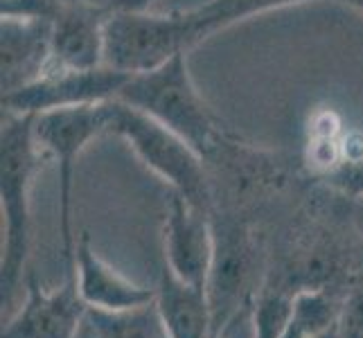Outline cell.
<instances>
[{
  "instance_id": "cell-1",
  "label": "cell",
  "mask_w": 363,
  "mask_h": 338,
  "mask_svg": "<svg viewBox=\"0 0 363 338\" xmlns=\"http://www.w3.org/2000/svg\"><path fill=\"white\" fill-rule=\"evenodd\" d=\"M48 160H52V156L43 152L34 137V116L3 113V131H0V203L5 217V242L0 259L3 307L11 303L23 280L32 240L30 192L34 179L39 176Z\"/></svg>"
},
{
  "instance_id": "cell-18",
  "label": "cell",
  "mask_w": 363,
  "mask_h": 338,
  "mask_svg": "<svg viewBox=\"0 0 363 338\" xmlns=\"http://www.w3.org/2000/svg\"><path fill=\"white\" fill-rule=\"evenodd\" d=\"M294 293L280 284L267 286L255 303V338H282L291 314Z\"/></svg>"
},
{
  "instance_id": "cell-4",
  "label": "cell",
  "mask_w": 363,
  "mask_h": 338,
  "mask_svg": "<svg viewBox=\"0 0 363 338\" xmlns=\"http://www.w3.org/2000/svg\"><path fill=\"white\" fill-rule=\"evenodd\" d=\"M201 41L206 39L190 11H111L104 28V66L129 74L149 72Z\"/></svg>"
},
{
  "instance_id": "cell-7",
  "label": "cell",
  "mask_w": 363,
  "mask_h": 338,
  "mask_svg": "<svg viewBox=\"0 0 363 338\" xmlns=\"http://www.w3.org/2000/svg\"><path fill=\"white\" fill-rule=\"evenodd\" d=\"M129 77V72L111 66H97L89 70L50 68L39 79L25 84L16 91L3 93V113L41 116V113L59 108L116 102Z\"/></svg>"
},
{
  "instance_id": "cell-19",
  "label": "cell",
  "mask_w": 363,
  "mask_h": 338,
  "mask_svg": "<svg viewBox=\"0 0 363 338\" xmlns=\"http://www.w3.org/2000/svg\"><path fill=\"white\" fill-rule=\"evenodd\" d=\"M339 327L343 338H363V282L343 295Z\"/></svg>"
},
{
  "instance_id": "cell-22",
  "label": "cell",
  "mask_w": 363,
  "mask_h": 338,
  "mask_svg": "<svg viewBox=\"0 0 363 338\" xmlns=\"http://www.w3.org/2000/svg\"><path fill=\"white\" fill-rule=\"evenodd\" d=\"M212 338H223V336H212Z\"/></svg>"
},
{
  "instance_id": "cell-23",
  "label": "cell",
  "mask_w": 363,
  "mask_h": 338,
  "mask_svg": "<svg viewBox=\"0 0 363 338\" xmlns=\"http://www.w3.org/2000/svg\"><path fill=\"white\" fill-rule=\"evenodd\" d=\"M89 334H91V332H89ZM91 338H93V336H91Z\"/></svg>"
},
{
  "instance_id": "cell-16",
  "label": "cell",
  "mask_w": 363,
  "mask_h": 338,
  "mask_svg": "<svg viewBox=\"0 0 363 338\" xmlns=\"http://www.w3.org/2000/svg\"><path fill=\"white\" fill-rule=\"evenodd\" d=\"M318 179L343 196H363V133H345L334 140Z\"/></svg>"
},
{
  "instance_id": "cell-11",
  "label": "cell",
  "mask_w": 363,
  "mask_h": 338,
  "mask_svg": "<svg viewBox=\"0 0 363 338\" xmlns=\"http://www.w3.org/2000/svg\"><path fill=\"white\" fill-rule=\"evenodd\" d=\"M74 278L79 295L89 309L127 311L145 307L156 300V289L133 284L95 253L89 232H82L74 246Z\"/></svg>"
},
{
  "instance_id": "cell-5",
  "label": "cell",
  "mask_w": 363,
  "mask_h": 338,
  "mask_svg": "<svg viewBox=\"0 0 363 338\" xmlns=\"http://www.w3.org/2000/svg\"><path fill=\"white\" fill-rule=\"evenodd\" d=\"M111 102L48 111L34 116V137L59 167V232L61 253L68 264V278H74V235L70 221L74 162L95 137L108 133Z\"/></svg>"
},
{
  "instance_id": "cell-9",
  "label": "cell",
  "mask_w": 363,
  "mask_h": 338,
  "mask_svg": "<svg viewBox=\"0 0 363 338\" xmlns=\"http://www.w3.org/2000/svg\"><path fill=\"white\" fill-rule=\"evenodd\" d=\"M212 257L215 235L210 217L172 192L165 217V264L187 284L208 289Z\"/></svg>"
},
{
  "instance_id": "cell-20",
  "label": "cell",
  "mask_w": 363,
  "mask_h": 338,
  "mask_svg": "<svg viewBox=\"0 0 363 338\" xmlns=\"http://www.w3.org/2000/svg\"><path fill=\"white\" fill-rule=\"evenodd\" d=\"M154 0H106V7L111 11H143L149 9Z\"/></svg>"
},
{
  "instance_id": "cell-2",
  "label": "cell",
  "mask_w": 363,
  "mask_h": 338,
  "mask_svg": "<svg viewBox=\"0 0 363 338\" xmlns=\"http://www.w3.org/2000/svg\"><path fill=\"white\" fill-rule=\"evenodd\" d=\"M118 102L143 111L162 127L179 133L203 160L228 137V131L196 91L187 68V55L172 57L167 64L149 72L131 74L118 95Z\"/></svg>"
},
{
  "instance_id": "cell-15",
  "label": "cell",
  "mask_w": 363,
  "mask_h": 338,
  "mask_svg": "<svg viewBox=\"0 0 363 338\" xmlns=\"http://www.w3.org/2000/svg\"><path fill=\"white\" fill-rule=\"evenodd\" d=\"M86 325L93 338H172L158 314L156 300L127 311L89 309Z\"/></svg>"
},
{
  "instance_id": "cell-8",
  "label": "cell",
  "mask_w": 363,
  "mask_h": 338,
  "mask_svg": "<svg viewBox=\"0 0 363 338\" xmlns=\"http://www.w3.org/2000/svg\"><path fill=\"white\" fill-rule=\"evenodd\" d=\"M86 316L89 307L79 295L77 278H68L59 291L48 293L30 271L28 300L3 327L0 338H79Z\"/></svg>"
},
{
  "instance_id": "cell-21",
  "label": "cell",
  "mask_w": 363,
  "mask_h": 338,
  "mask_svg": "<svg viewBox=\"0 0 363 338\" xmlns=\"http://www.w3.org/2000/svg\"><path fill=\"white\" fill-rule=\"evenodd\" d=\"M307 338H343V336H341L339 322H336V325H332V327L323 329V332H318V334H314V336H307Z\"/></svg>"
},
{
  "instance_id": "cell-6",
  "label": "cell",
  "mask_w": 363,
  "mask_h": 338,
  "mask_svg": "<svg viewBox=\"0 0 363 338\" xmlns=\"http://www.w3.org/2000/svg\"><path fill=\"white\" fill-rule=\"evenodd\" d=\"M210 223L215 235V257L208 280V298L215 336H223L246 303L250 280L257 269L259 248L242 219L215 210L210 215Z\"/></svg>"
},
{
  "instance_id": "cell-12",
  "label": "cell",
  "mask_w": 363,
  "mask_h": 338,
  "mask_svg": "<svg viewBox=\"0 0 363 338\" xmlns=\"http://www.w3.org/2000/svg\"><path fill=\"white\" fill-rule=\"evenodd\" d=\"M50 66H52V23L3 18L0 25L3 93L39 79Z\"/></svg>"
},
{
  "instance_id": "cell-13",
  "label": "cell",
  "mask_w": 363,
  "mask_h": 338,
  "mask_svg": "<svg viewBox=\"0 0 363 338\" xmlns=\"http://www.w3.org/2000/svg\"><path fill=\"white\" fill-rule=\"evenodd\" d=\"M156 307L172 338H212V307L208 289L187 284L167 264L160 271Z\"/></svg>"
},
{
  "instance_id": "cell-17",
  "label": "cell",
  "mask_w": 363,
  "mask_h": 338,
  "mask_svg": "<svg viewBox=\"0 0 363 338\" xmlns=\"http://www.w3.org/2000/svg\"><path fill=\"white\" fill-rule=\"evenodd\" d=\"M303 3H316V0H210V3L187 11H190L192 21L199 25L203 39H208L215 32L230 28L233 23Z\"/></svg>"
},
{
  "instance_id": "cell-10",
  "label": "cell",
  "mask_w": 363,
  "mask_h": 338,
  "mask_svg": "<svg viewBox=\"0 0 363 338\" xmlns=\"http://www.w3.org/2000/svg\"><path fill=\"white\" fill-rule=\"evenodd\" d=\"M108 7L74 0L52 21V66L89 70L104 66V28Z\"/></svg>"
},
{
  "instance_id": "cell-3",
  "label": "cell",
  "mask_w": 363,
  "mask_h": 338,
  "mask_svg": "<svg viewBox=\"0 0 363 338\" xmlns=\"http://www.w3.org/2000/svg\"><path fill=\"white\" fill-rule=\"evenodd\" d=\"M108 133L122 137L149 169L172 185V192L181 194L194 210L212 215L215 192L206 160L179 133L118 99L111 102Z\"/></svg>"
},
{
  "instance_id": "cell-14",
  "label": "cell",
  "mask_w": 363,
  "mask_h": 338,
  "mask_svg": "<svg viewBox=\"0 0 363 338\" xmlns=\"http://www.w3.org/2000/svg\"><path fill=\"white\" fill-rule=\"evenodd\" d=\"M343 298L330 286H309L294 293L291 314L282 338H307L332 327L341 318Z\"/></svg>"
}]
</instances>
